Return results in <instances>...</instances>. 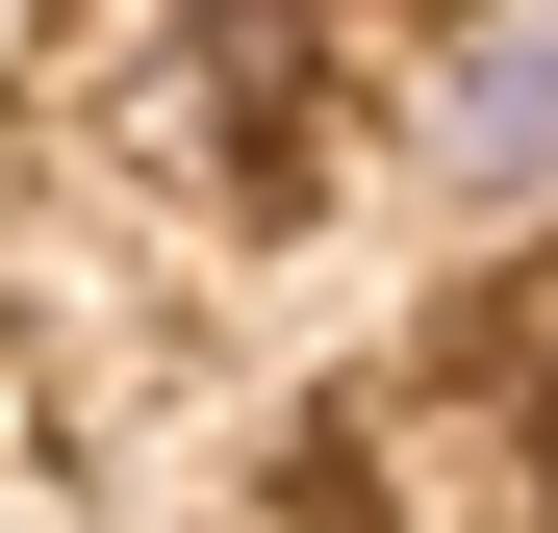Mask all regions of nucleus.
Returning <instances> with one entry per match:
<instances>
[{
  "instance_id": "obj_2",
  "label": "nucleus",
  "mask_w": 558,
  "mask_h": 533,
  "mask_svg": "<svg viewBox=\"0 0 558 533\" xmlns=\"http://www.w3.org/2000/svg\"><path fill=\"white\" fill-rule=\"evenodd\" d=\"M533 508H558V458H533Z\"/></svg>"
},
{
  "instance_id": "obj_1",
  "label": "nucleus",
  "mask_w": 558,
  "mask_h": 533,
  "mask_svg": "<svg viewBox=\"0 0 558 533\" xmlns=\"http://www.w3.org/2000/svg\"><path fill=\"white\" fill-rule=\"evenodd\" d=\"M457 178H558V26H508L457 76Z\"/></svg>"
}]
</instances>
